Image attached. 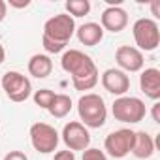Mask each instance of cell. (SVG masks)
Returning <instances> with one entry per match:
<instances>
[{"instance_id": "1", "label": "cell", "mask_w": 160, "mask_h": 160, "mask_svg": "<svg viewBox=\"0 0 160 160\" xmlns=\"http://www.w3.org/2000/svg\"><path fill=\"white\" fill-rule=\"evenodd\" d=\"M60 66L72 77V85L75 91H91L96 87L100 73L94 60L79 49H68L62 53Z\"/></svg>"}, {"instance_id": "2", "label": "cell", "mask_w": 160, "mask_h": 160, "mask_svg": "<svg viewBox=\"0 0 160 160\" xmlns=\"http://www.w3.org/2000/svg\"><path fill=\"white\" fill-rule=\"evenodd\" d=\"M73 34H75V21H73V17H70L68 13L53 15L43 25L42 45L51 55L62 53Z\"/></svg>"}, {"instance_id": "3", "label": "cell", "mask_w": 160, "mask_h": 160, "mask_svg": "<svg viewBox=\"0 0 160 160\" xmlns=\"http://www.w3.org/2000/svg\"><path fill=\"white\" fill-rule=\"evenodd\" d=\"M77 113H79V119L83 121L81 124L87 128H102L108 119L106 102L100 94H94V92H87L79 98Z\"/></svg>"}, {"instance_id": "4", "label": "cell", "mask_w": 160, "mask_h": 160, "mask_svg": "<svg viewBox=\"0 0 160 160\" xmlns=\"http://www.w3.org/2000/svg\"><path fill=\"white\" fill-rule=\"evenodd\" d=\"M111 113H113L115 121H119V122L136 124L145 119L147 108H145V102L136 96H119L111 106Z\"/></svg>"}, {"instance_id": "5", "label": "cell", "mask_w": 160, "mask_h": 160, "mask_svg": "<svg viewBox=\"0 0 160 160\" xmlns=\"http://www.w3.org/2000/svg\"><path fill=\"white\" fill-rule=\"evenodd\" d=\"M132 34H134V42L138 45L136 49H139V51H154L160 45L158 23L149 17L138 19L132 27Z\"/></svg>"}, {"instance_id": "6", "label": "cell", "mask_w": 160, "mask_h": 160, "mask_svg": "<svg viewBox=\"0 0 160 160\" xmlns=\"http://www.w3.org/2000/svg\"><path fill=\"white\" fill-rule=\"evenodd\" d=\"M0 85H2V91L6 92V96L12 102H25L30 98L32 94V85H30V79L19 72H6L0 79Z\"/></svg>"}, {"instance_id": "7", "label": "cell", "mask_w": 160, "mask_h": 160, "mask_svg": "<svg viewBox=\"0 0 160 160\" xmlns=\"http://www.w3.org/2000/svg\"><path fill=\"white\" fill-rule=\"evenodd\" d=\"M58 132L47 124V122H34L30 126V143L32 147L42 152V154H49V152H55L57 147H58Z\"/></svg>"}, {"instance_id": "8", "label": "cell", "mask_w": 160, "mask_h": 160, "mask_svg": "<svg viewBox=\"0 0 160 160\" xmlns=\"http://www.w3.org/2000/svg\"><path fill=\"white\" fill-rule=\"evenodd\" d=\"M134 136H136V132L130 130V128L115 130V132L108 134V138H106V141H104V149H106L108 154L113 156V158H124L128 152H132Z\"/></svg>"}, {"instance_id": "9", "label": "cell", "mask_w": 160, "mask_h": 160, "mask_svg": "<svg viewBox=\"0 0 160 160\" xmlns=\"http://www.w3.org/2000/svg\"><path fill=\"white\" fill-rule=\"evenodd\" d=\"M62 141L66 145L68 151H87L91 145V134L87 130V126H83L77 121H70L68 124H64L62 128Z\"/></svg>"}, {"instance_id": "10", "label": "cell", "mask_w": 160, "mask_h": 160, "mask_svg": "<svg viewBox=\"0 0 160 160\" xmlns=\"http://www.w3.org/2000/svg\"><path fill=\"white\" fill-rule=\"evenodd\" d=\"M115 60L119 64V70H122L124 73L130 72H139L143 70V64H145V58H143V53L132 45H121L117 51H115Z\"/></svg>"}, {"instance_id": "11", "label": "cell", "mask_w": 160, "mask_h": 160, "mask_svg": "<svg viewBox=\"0 0 160 160\" xmlns=\"http://www.w3.org/2000/svg\"><path fill=\"white\" fill-rule=\"evenodd\" d=\"M102 87L115 96H124L130 91V77L119 68H108L102 73Z\"/></svg>"}, {"instance_id": "12", "label": "cell", "mask_w": 160, "mask_h": 160, "mask_svg": "<svg viewBox=\"0 0 160 160\" xmlns=\"http://www.w3.org/2000/svg\"><path fill=\"white\" fill-rule=\"evenodd\" d=\"M100 21H102L100 27L104 30H109V32L117 34V32H121V30L126 28V25H128V13L121 6H109V8H106L102 12Z\"/></svg>"}, {"instance_id": "13", "label": "cell", "mask_w": 160, "mask_h": 160, "mask_svg": "<svg viewBox=\"0 0 160 160\" xmlns=\"http://www.w3.org/2000/svg\"><path fill=\"white\" fill-rule=\"evenodd\" d=\"M139 87L147 98L156 102L160 98V70L158 68H145L139 75Z\"/></svg>"}, {"instance_id": "14", "label": "cell", "mask_w": 160, "mask_h": 160, "mask_svg": "<svg viewBox=\"0 0 160 160\" xmlns=\"http://www.w3.org/2000/svg\"><path fill=\"white\" fill-rule=\"evenodd\" d=\"M75 34H77L79 43L89 45V47H94V45H98L102 42L104 28L98 23H85V25L79 27V28H75Z\"/></svg>"}, {"instance_id": "15", "label": "cell", "mask_w": 160, "mask_h": 160, "mask_svg": "<svg viewBox=\"0 0 160 160\" xmlns=\"http://www.w3.org/2000/svg\"><path fill=\"white\" fill-rule=\"evenodd\" d=\"M53 72V60L49 55H43V53H38V55H32L30 60H28V73L34 75L36 79H45L49 77Z\"/></svg>"}, {"instance_id": "16", "label": "cell", "mask_w": 160, "mask_h": 160, "mask_svg": "<svg viewBox=\"0 0 160 160\" xmlns=\"http://www.w3.org/2000/svg\"><path fill=\"white\" fill-rule=\"evenodd\" d=\"M132 152H134V156H136V158H141V160L151 158V156H152V152H154V139H152V136H149L145 130L136 132V136H134V147H132Z\"/></svg>"}, {"instance_id": "17", "label": "cell", "mask_w": 160, "mask_h": 160, "mask_svg": "<svg viewBox=\"0 0 160 160\" xmlns=\"http://www.w3.org/2000/svg\"><path fill=\"white\" fill-rule=\"evenodd\" d=\"M72 109V98L68 94H55V100L51 102L49 106V113L55 117V119H64Z\"/></svg>"}, {"instance_id": "18", "label": "cell", "mask_w": 160, "mask_h": 160, "mask_svg": "<svg viewBox=\"0 0 160 160\" xmlns=\"http://www.w3.org/2000/svg\"><path fill=\"white\" fill-rule=\"evenodd\" d=\"M64 6H66V12L70 17H85L91 12L89 0H68Z\"/></svg>"}, {"instance_id": "19", "label": "cell", "mask_w": 160, "mask_h": 160, "mask_svg": "<svg viewBox=\"0 0 160 160\" xmlns=\"http://www.w3.org/2000/svg\"><path fill=\"white\" fill-rule=\"evenodd\" d=\"M53 100H55V92L49 91V89H40V91L34 92V104L40 106L42 109H49Z\"/></svg>"}, {"instance_id": "20", "label": "cell", "mask_w": 160, "mask_h": 160, "mask_svg": "<svg viewBox=\"0 0 160 160\" xmlns=\"http://www.w3.org/2000/svg\"><path fill=\"white\" fill-rule=\"evenodd\" d=\"M83 160H108V156H106V152L104 151H100V149H87V151H83Z\"/></svg>"}, {"instance_id": "21", "label": "cell", "mask_w": 160, "mask_h": 160, "mask_svg": "<svg viewBox=\"0 0 160 160\" xmlns=\"http://www.w3.org/2000/svg\"><path fill=\"white\" fill-rule=\"evenodd\" d=\"M53 160H75V152L73 151H58V152H55V156H53Z\"/></svg>"}, {"instance_id": "22", "label": "cell", "mask_w": 160, "mask_h": 160, "mask_svg": "<svg viewBox=\"0 0 160 160\" xmlns=\"http://www.w3.org/2000/svg\"><path fill=\"white\" fill-rule=\"evenodd\" d=\"M4 160H28V156H27L23 151H10V152L4 156Z\"/></svg>"}, {"instance_id": "23", "label": "cell", "mask_w": 160, "mask_h": 160, "mask_svg": "<svg viewBox=\"0 0 160 160\" xmlns=\"http://www.w3.org/2000/svg\"><path fill=\"white\" fill-rule=\"evenodd\" d=\"M6 4H10L12 8H27V6H30V0H21V2H19V0H10V2H6Z\"/></svg>"}, {"instance_id": "24", "label": "cell", "mask_w": 160, "mask_h": 160, "mask_svg": "<svg viewBox=\"0 0 160 160\" xmlns=\"http://www.w3.org/2000/svg\"><path fill=\"white\" fill-rule=\"evenodd\" d=\"M152 121L154 122H160V104L158 102L152 106Z\"/></svg>"}, {"instance_id": "25", "label": "cell", "mask_w": 160, "mask_h": 160, "mask_svg": "<svg viewBox=\"0 0 160 160\" xmlns=\"http://www.w3.org/2000/svg\"><path fill=\"white\" fill-rule=\"evenodd\" d=\"M6 12H8V4L4 2V0H0V23L6 19Z\"/></svg>"}, {"instance_id": "26", "label": "cell", "mask_w": 160, "mask_h": 160, "mask_svg": "<svg viewBox=\"0 0 160 160\" xmlns=\"http://www.w3.org/2000/svg\"><path fill=\"white\" fill-rule=\"evenodd\" d=\"M151 6H152V15H154V17H160V13H158V6H160V4H158V2H152Z\"/></svg>"}, {"instance_id": "27", "label": "cell", "mask_w": 160, "mask_h": 160, "mask_svg": "<svg viewBox=\"0 0 160 160\" xmlns=\"http://www.w3.org/2000/svg\"><path fill=\"white\" fill-rule=\"evenodd\" d=\"M6 60V51H4V47L2 45H0V64H2Z\"/></svg>"}]
</instances>
